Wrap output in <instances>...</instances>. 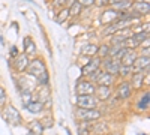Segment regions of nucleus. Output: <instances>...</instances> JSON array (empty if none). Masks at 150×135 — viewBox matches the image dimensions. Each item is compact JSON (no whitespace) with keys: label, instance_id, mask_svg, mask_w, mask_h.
I'll return each mask as SVG.
<instances>
[{"label":"nucleus","instance_id":"obj_34","mask_svg":"<svg viewBox=\"0 0 150 135\" xmlns=\"http://www.w3.org/2000/svg\"><path fill=\"white\" fill-rule=\"evenodd\" d=\"M95 3H96L98 6H108L110 0H95Z\"/></svg>","mask_w":150,"mask_h":135},{"label":"nucleus","instance_id":"obj_22","mask_svg":"<svg viewBox=\"0 0 150 135\" xmlns=\"http://www.w3.org/2000/svg\"><path fill=\"white\" fill-rule=\"evenodd\" d=\"M68 9H69V17H78L81 14V11H83V6L77 2V0H75V2L71 3V6Z\"/></svg>","mask_w":150,"mask_h":135},{"label":"nucleus","instance_id":"obj_10","mask_svg":"<svg viewBox=\"0 0 150 135\" xmlns=\"http://www.w3.org/2000/svg\"><path fill=\"white\" fill-rule=\"evenodd\" d=\"M126 24V21L125 20H119L117 23H112V24H108V26L104 29V35L105 36H108V35H114V33H117L119 30H122V27Z\"/></svg>","mask_w":150,"mask_h":135},{"label":"nucleus","instance_id":"obj_35","mask_svg":"<svg viewBox=\"0 0 150 135\" xmlns=\"http://www.w3.org/2000/svg\"><path fill=\"white\" fill-rule=\"evenodd\" d=\"M11 53L14 54V56H17V48H15V47H12V50H11Z\"/></svg>","mask_w":150,"mask_h":135},{"label":"nucleus","instance_id":"obj_9","mask_svg":"<svg viewBox=\"0 0 150 135\" xmlns=\"http://www.w3.org/2000/svg\"><path fill=\"white\" fill-rule=\"evenodd\" d=\"M29 56H26V54H17L15 56V69L18 71V72H24L27 69V66H29Z\"/></svg>","mask_w":150,"mask_h":135},{"label":"nucleus","instance_id":"obj_3","mask_svg":"<svg viewBox=\"0 0 150 135\" xmlns=\"http://www.w3.org/2000/svg\"><path fill=\"white\" fill-rule=\"evenodd\" d=\"M3 117H5V120L8 122V123L12 125V126L21 125L20 111H18L14 105H6V107H5V110H3Z\"/></svg>","mask_w":150,"mask_h":135},{"label":"nucleus","instance_id":"obj_24","mask_svg":"<svg viewBox=\"0 0 150 135\" xmlns=\"http://www.w3.org/2000/svg\"><path fill=\"white\" fill-rule=\"evenodd\" d=\"M50 99V90L47 89V86H41V90H39V96H38L36 101H39L41 104H45Z\"/></svg>","mask_w":150,"mask_h":135},{"label":"nucleus","instance_id":"obj_36","mask_svg":"<svg viewBox=\"0 0 150 135\" xmlns=\"http://www.w3.org/2000/svg\"><path fill=\"white\" fill-rule=\"evenodd\" d=\"M110 135H120V134H117V132H114V134H110Z\"/></svg>","mask_w":150,"mask_h":135},{"label":"nucleus","instance_id":"obj_21","mask_svg":"<svg viewBox=\"0 0 150 135\" xmlns=\"http://www.w3.org/2000/svg\"><path fill=\"white\" fill-rule=\"evenodd\" d=\"M24 105H26V108L30 113H41L44 110V104H41L39 101H30V102L24 104Z\"/></svg>","mask_w":150,"mask_h":135},{"label":"nucleus","instance_id":"obj_23","mask_svg":"<svg viewBox=\"0 0 150 135\" xmlns=\"http://www.w3.org/2000/svg\"><path fill=\"white\" fill-rule=\"evenodd\" d=\"M96 51H98V45H95V44H86V45H83V48H81V53L84 54V56H95L96 54Z\"/></svg>","mask_w":150,"mask_h":135},{"label":"nucleus","instance_id":"obj_5","mask_svg":"<svg viewBox=\"0 0 150 135\" xmlns=\"http://www.w3.org/2000/svg\"><path fill=\"white\" fill-rule=\"evenodd\" d=\"M120 14H122V12H119L116 9H108V11H105L104 14L101 15V23L105 24V26H107V24L117 23L120 20Z\"/></svg>","mask_w":150,"mask_h":135},{"label":"nucleus","instance_id":"obj_33","mask_svg":"<svg viewBox=\"0 0 150 135\" xmlns=\"http://www.w3.org/2000/svg\"><path fill=\"white\" fill-rule=\"evenodd\" d=\"M77 2L81 6H92V5H95V0H77Z\"/></svg>","mask_w":150,"mask_h":135},{"label":"nucleus","instance_id":"obj_6","mask_svg":"<svg viewBox=\"0 0 150 135\" xmlns=\"http://www.w3.org/2000/svg\"><path fill=\"white\" fill-rule=\"evenodd\" d=\"M104 68H105V72H107V74L116 75V74H119V71H120V68H122V63H120V60L110 57V59L104 60Z\"/></svg>","mask_w":150,"mask_h":135},{"label":"nucleus","instance_id":"obj_19","mask_svg":"<svg viewBox=\"0 0 150 135\" xmlns=\"http://www.w3.org/2000/svg\"><path fill=\"white\" fill-rule=\"evenodd\" d=\"M144 84V74L140 71V72H135L132 75V87L135 89H141Z\"/></svg>","mask_w":150,"mask_h":135},{"label":"nucleus","instance_id":"obj_29","mask_svg":"<svg viewBox=\"0 0 150 135\" xmlns=\"http://www.w3.org/2000/svg\"><path fill=\"white\" fill-rule=\"evenodd\" d=\"M78 135H89V126H87V122H81L78 123Z\"/></svg>","mask_w":150,"mask_h":135},{"label":"nucleus","instance_id":"obj_26","mask_svg":"<svg viewBox=\"0 0 150 135\" xmlns=\"http://www.w3.org/2000/svg\"><path fill=\"white\" fill-rule=\"evenodd\" d=\"M68 18H69V9H68V8H62L60 12H59V15H57V20H56V21L62 24V23H65Z\"/></svg>","mask_w":150,"mask_h":135},{"label":"nucleus","instance_id":"obj_15","mask_svg":"<svg viewBox=\"0 0 150 135\" xmlns=\"http://www.w3.org/2000/svg\"><path fill=\"white\" fill-rule=\"evenodd\" d=\"M24 54L26 56H36V44L32 41V38L24 39Z\"/></svg>","mask_w":150,"mask_h":135},{"label":"nucleus","instance_id":"obj_11","mask_svg":"<svg viewBox=\"0 0 150 135\" xmlns=\"http://www.w3.org/2000/svg\"><path fill=\"white\" fill-rule=\"evenodd\" d=\"M149 11H150V6L149 3H144V2H135L132 5V12H135L137 15H147L149 14Z\"/></svg>","mask_w":150,"mask_h":135},{"label":"nucleus","instance_id":"obj_12","mask_svg":"<svg viewBox=\"0 0 150 135\" xmlns=\"http://www.w3.org/2000/svg\"><path fill=\"white\" fill-rule=\"evenodd\" d=\"M132 93V86L129 83H122L119 86L117 89V96L120 98V99H126V98H129Z\"/></svg>","mask_w":150,"mask_h":135},{"label":"nucleus","instance_id":"obj_14","mask_svg":"<svg viewBox=\"0 0 150 135\" xmlns=\"http://www.w3.org/2000/svg\"><path fill=\"white\" fill-rule=\"evenodd\" d=\"M137 57H138V56H137V53L134 50H129L126 54L120 59V63H122V66H132Z\"/></svg>","mask_w":150,"mask_h":135},{"label":"nucleus","instance_id":"obj_18","mask_svg":"<svg viewBox=\"0 0 150 135\" xmlns=\"http://www.w3.org/2000/svg\"><path fill=\"white\" fill-rule=\"evenodd\" d=\"M98 84L99 86H111L112 81H114V77L111 75V74H107V72H102L101 75L98 77Z\"/></svg>","mask_w":150,"mask_h":135},{"label":"nucleus","instance_id":"obj_8","mask_svg":"<svg viewBox=\"0 0 150 135\" xmlns=\"http://www.w3.org/2000/svg\"><path fill=\"white\" fill-rule=\"evenodd\" d=\"M101 65H102V60H101V59L92 57V59H90V62L83 68V74H86V75H90L92 72H95L96 69L101 68Z\"/></svg>","mask_w":150,"mask_h":135},{"label":"nucleus","instance_id":"obj_27","mask_svg":"<svg viewBox=\"0 0 150 135\" xmlns=\"http://www.w3.org/2000/svg\"><path fill=\"white\" fill-rule=\"evenodd\" d=\"M149 102H150V93L146 92L144 96L141 98V101L138 102V108H140V110H147V108H149Z\"/></svg>","mask_w":150,"mask_h":135},{"label":"nucleus","instance_id":"obj_30","mask_svg":"<svg viewBox=\"0 0 150 135\" xmlns=\"http://www.w3.org/2000/svg\"><path fill=\"white\" fill-rule=\"evenodd\" d=\"M93 131L96 134H104V132H107V125L105 123H98L96 126H93Z\"/></svg>","mask_w":150,"mask_h":135},{"label":"nucleus","instance_id":"obj_28","mask_svg":"<svg viewBox=\"0 0 150 135\" xmlns=\"http://www.w3.org/2000/svg\"><path fill=\"white\" fill-rule=\"evenodd\" d=\"M132 38L138 42L140 45H141V42L144 41V39H147L149 38V33H146V32H135L134 35H132Z\"/></svg>","mask_w":150,"mask_h":135},{"label":"nucleus","instance_id":"obj_25","mask_svg":"<svg viewBox=\"0 0 150 135\" xmlns=\"http://www.w3.org/2000/svg\"><path fill=\"white\" fill-rule=\"evenodd\" d=\"M96 54H98V59H107L108 56H110V45H107V44H104V45H101V47H98V51H96Z\"/></svg>","mask_w":150,"mask_h":135},{"label":"nucleus","instance_id":"obj_17","mask_svg":"<svg viewBox=\"0 0 150 135\" xmlns=\"http://www.w3.org/2000/svg\"><path fill=\"white\" fill-rule=\"evenodd\" d=\"M132 66H134L137 71H138V72H140V71H143V69H149V57H146V56L137 57Z\"/></svg>","mask_w":150,"mask_h":135},{"label":"nucleus","instance_id":"obj_16","mask_svg":"<svg viewBox=\"0 0 150 135\" xmlns=\"http://www.w3.org/2000/svg\"><path fill=\"white\" fill-rule=\"evenodd\" d=\"M42 134H44V126H42L41 122L35 120L29 125V134L27 135H42Z\"/></svg>","mask_w":150,"mask_h":135},{"label":"nucleus","instance_id":"obj_2","mask_svg":"<svg viewBox=\"0 0 150 135\" xmlns=\"http://www.w3.org/2000/svg\"><path fill=\"white\" fill-rule=\"evenodd\" d=\"M75 117L80 122H93L101 117V113L96 108H77L75 110Z\"/></svg>","mask_w":150,"mask_h":135},{"label":"nucleus","instance_id":"obj_20","mask_svg":"<svg viewBox=\"0 0 150 135\" xmlns=\"http://www.w3.org/2000/svg\"><path fill=\"white\" fill-rule=\"evenodd\" d=\"M110 3L112 5V8H116V11H125L131 6V0H110Z\"/></svg>","mask_w":150,"mask_h":135},{"label":"nucleus","instance_id":"obj_7","mask_svg":"<svg viewBox=\"0 0 150 135\" xmlns=\"http://www.w3.org/2000/svg\"><path fill=\"white\" fill-rule=\"evenodd\" d=\"M95 86L89 81H78L77 87H75V92L77 95H93L95 93Z\"/></svg>","mask_w":150,"mask_h":135},{"label":"nucleus","instance_id":"obj_32","mask_svg":"<svg viewBox=\"0 0 150 135\" xmlns=\"http://www.w3.org/2000/svg\"><path fill=\"white\" fill-rule=\"evenodd\" d=\"M6 104V92L3 87H0V107H5Z\"/></svg>","mask_w":150,"mask_h":135},{"label":"nucleus","instance_id":"obj_4","mask_svg":"<svg viewBox=\"0 0 150 135\" xmlns=\"http://www.w3.org/2000/svg\"><path fill=\"white\" fill-rule=\"evenodd\" d=\"M77 105H78V108H96L98 101L93 95H78Z\"/></svg>","mask_w":150,"mask_h":135},{"label":"nucleus","instance_id":"obj_1","mask_svg":"<svg viewBox=\"0 0 150 135\" xmlns=\"http://www.w3.org/2000/svg\"><path fill=\"white\" fill-rule=\"evenodd\" d=\"M27 71H29V74L33 78H36V81L39 83L41 86H47L48 84V80H50L48 71L45 68V63L42 62L41 59H35L33 62H30L29 66H27Z\"/></svg>","mask_w":150,"mask_h":135},{"label":"nucleus","instance_id":"obj_31","mask_svg":"<svg viewBox=\"0 0 150 135\" xmlns=\"http://www.w3.org/2000/svg\"><path fill=\"white\" fill-rule=\"evenodd\" d=\"M69 2L71 0H54L53 5H54V8H65Z\"/></svg>","mask_w":150,"mask_h":135},{"label":"nucleus","instance_id":"obj_13","mask_svg":"<svg viewBox=\"0 0 150 135\" xmlns=\"http://www.w3.org/2000/svg\"><path fill=\"white\" fill-rule=\"evenodd\" d=\"M95 93L99 101H108L111 96V89H110V86H99L98 90H95Z\"/></svg>","mask_w":150,"mask_h":135}]
</instances>
